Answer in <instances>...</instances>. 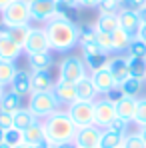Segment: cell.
Here are the masks:
<instances>
[{"instance_id":"obj_1","label":"cell","mask_w":146,"mask_h":148,"mask_svg":"<svg viewBox=\"0 0 146 148\" xmlns=\"http://www.w3.org/2000/svg\"><path fill=\"white\" fill-rule=\"evenodd\" d=\"M46 34H48V42L52 52H70L74 46H78V30L80 26L74 20L66 16H54L48 24L44 26Z\"/></svg>"},{"instance_id":"obj_2","label":"cell","mask_w":146,"mask_h":148,"mask_svg":"<svg viewBox=\"0 0 146 148\" xmlns=\"http://www.w3.org/2000/svg\"><path fill=\"white\" fill-rule=\"evenodd\" d=\"M44 128H46V140L52 142V146L74 140L78 132V126L72 122L66 110H58L52 116H48L44 120Z\"/></svg>"},{"instance_id":"obj_3","label":"cell","mask_w":146,"mask_h":148,"mask_svg":"<svg viewBox=\"0 0 146 148\" xmlns=\"http://www.w3.org/2000/svg\"><path fill=\"white\" fill-rule=\"evenodd\" d=\"M30 22V4H26L24 0H14L4 12H0V24L6 30L16 26H28Z\"/></svg>"},{"instance_id":"obj_4","label":"cell","mask_w":146,"mask_h":148,"mask_svg":"<svg viewBox=\"0 0 146 148\" xmlns=\"http://www.w3.org/2000/svg\"><path fill=\"white\" fill-rule=\"evenodd\" d=\"M28 108L32 110V114L38 118V120H46L48 116H52L54 112L60 110V102L54 96V92H36V94H30L28 98Z\"/></svg>"},{"instance_id":"obj_5","label":"cell","mask_w":146,"mask_h":148,"mask_svg":"<svg viewBox=\"0 0 146 148\" xmlns=\"http://www.w3.org/2000/svg\"><path fill=\"white\" fill-rule=\"evenodd\" d=\"M58 74H60L58 80L76 84L78 80H82V78L88 76V68H86V64H84V60H82L80 56H66V58L60 62Z\"/></svg>"},{"instance_id":"obj_6","label":"cell","mask_w":146,"mask_h":148,"mask_svg":"<svg viewBox=\"0 0 146 148\" xmlns=\"http://www.w3.org/2000/svg\"><path fill=\"white\" fill-rule=\"evenodd\" d=\"M66 112L78 128L94 124V102L90 100H76L66 108Z\"/></svg>"},{"instance_id":"obj_7","label":"cell","mask_w":146,"mask_h":148,"mask_svg":"<svg viewBox=\"0 0 146 148\" xmlns=\"http://www.w3.org/2000/svg\"><path fill=\"white\" fill-rule=\"evenodd\" d=\"M116 116H118L116 114V104L112 100H108L106 96L94 100V124L96 126H100L104 130L114 122Z\"/></svg>"},{"instance_id":"obj_8","label":"cell","mask_w":146,"mask_h":148,"mask_svg":"<svg viewBox=\"0 0 146 148\" xmlns=\"http://www.w3.org/2000/svg\"><path fill=\"white\" fill-rule=\"evenodd\" d=\"M38 52H50L48 34L42 26H32V32L24 44V54L30 56V54H38Z\"/></svg>"},{"instance_id":"obj_9","label":"cell","mask_w":146,"mask_h":148,"mask_svg":"<svg viewBox=\"0 0 146 148\" xmlns=\"http://www.w3.org/2000/svg\"><path fill=\"white\" fill-rule=\"evenodd\" d=\"M56 16V0H36L30 4V18L38 24H48Z\"/></svg>"},{"instance_id":"obj_10","label":"cell","mask_w":146,"mask_h":148,"mask_svg":"<svg viewBox=\"0 0 146 148\" xmlns=\"http://www.w3.org/2000/svg\"><path fill=\"white\" fill-rule=\"evenodd\" d=\"M22 54H24V48H22L20 44H16V42L8 36V30H6V28H2V30H0V60L16 62Z\"/></svg>"},{"instance_id":"obj_11","label":"cell","mask_w":146,"mask_h":148,"mask_svg":"<svg viewBox=\"0 0 146 148\" xmlns=\"http://www.w3.org/2000/svg\"><path fill=\"white\" fill-rule=\"evenodd\" d=\"M100 136H102V128L100 126H96V124L82 126V128H78L74 142L78 144V148H98Z\"/></svg>"},{"instance_id":"obj_12","label":"cell","mask_w":146,"mask_h":148,"mask_svg":"<svg viewBox=\"0 0 146 148\" xmlns=\"http://www.w3.org/2000/svg\"><path fill=\"white\" fill-rule=\"evenodd\" d=\"M108 58L110 56H106L104 52H100V48H98L96 44L82 48V60H84V64H86V68L90 72L100 70V68H106L108 66Z\"/></svg>"},{"instance_id":"obj_13","label":"cell","mask_w":146,"mask_h":148,"mask_svg":"<svg viewBox=\"0 0 146 148\" xmlns=\"http://www.w3.org/2000/svg\"><path fill=\"white\" fill-rule=\"evenodd\" d=\"M90 78H92V82H94V86H96L98 94L108 96L110 92H114V90L118 88V84H116L114 76H112V72H110L108 68H100V70L90 72Z\"/></svg>"},{"instance_id":"obj_14","label":"cell","mask_w":146,"mask_h":148,"mask_svg":"<svg viewBox=\"0 0 146 148\" xmlns=\"http://www.w3.org/2000/svg\"><path fill=\"white\" fill-rule=\"evenodd\" d=\"M56 80L52 78L50 70H30V90L32 94L36 92H50L54 90Z\"/></svg>"},{"instance_id":"obj_15","label":"cell","mask_w":146,"mask_h":148,"mask_svg":"<svg viewBox=\"0 0 146 148\" xmlns=\"http://www.w3.org/2000/svg\"><path fill=\"white\" fill-rule=\"evenodd\" d=\"M106 68L112 72V76H114V80H116L118 86H120L126 78H130V72H128V58H126V54H114V56H110Z\"/></svg>"},{"instance_id":"obj_16","label":"cell","mask_w":146,"mask_h":148,"mask_svg":"<svg viewBox=\"0 0 146 148\" xmlns=\"http://www.w3.org/2000/svg\"><path fill=\"white\" fill-rule=\"evenodd\" d=\"M54 96L58 98L60 104H66V106H70L72 102L78 100V94H76V84L72 82H64V80H56V84H54Z\"/></svg>"},{"instance_id":"obj_17","label":"cell","mask_w":146,"mask_h":148,"mask_svg":"<svg viewBox=\"0 0 146 148\" xmlns=\"http://www.w3.org/2000/svg\"><path fill=\"white\" fill-rule=\"evenodd\" d=\"M22 136H24V144H30V146H36L38 142L46 140L44 120H36L34 124H30L26 130H22Z\"/></svg>"},{"instance_id":"obj_18","label":"cell","mask_w":146,"mask_h":148,"mask_svg":"<svg viewBox=\"0 0 146 148\" xmlns=\"http://www.w3.org/2000/svg\"><path fill=\"white\" fill-rule=\"evenodd\" d=\"M118 22H120V28H124L126 32H130L132 36H136L138 28L142 24L140 14L138 12H130V10H120L118 12Z\"/></svg>"},{"instance_id":"obj_19","label":"cell","mask_w":146,"mask_h":148,"mask_svg":"<svg viewBox=\"0 0 146 148\" xmlns=\"http://www.w3.org/2000/svg\"><path fill=\"white\" fill-rule=\"evenodd\" d=\"M10 90L12 92H16L18 96H28L30 98V94H32V90H30V72L28 70H18V74L14 76V80H12V84H10Z\"/></svg>"},{"instance_id":"obj_20","label":"cell","mask_w":146,"mask_h":148,"mask_svg":"<svg viewBox=\"0 0 146 148\" xmlns=\"http://www.w3.org/2000/svg\"><path fill=\"white\" fill-rule=\"evenodd\" d=\"M136 36H132L130 32H126L124 28H116L112 32V48H114V54H126V50L130 46V42L134 40Z\"/></svg>"},{"instance_id":"obj_21","label":"cell","mask_w":146,"mask_h":148,"mask_svg":"<svg viewBox=\"0 0 146 148\" xmlns=\"http://www.w3.org/2000/svg\"><path fill=\"white\" fill-rule=\"evenodd\" d=\"M76 94H78V100H90V102H94L98 98V90H96V86H94V82H92V78H90V74L86 78H82V80L76 82Z\"/></svg>"},{"instance_id":"obj_22","label":"cell","mask_w":146,"mask_h":148,"mask_svg":"<svg viewBox=\"0 0 146 148\" xmlns=\"http://www.w3.org/2000/svg\"><path fill=\"white\" fill-rule=\"evenodd\" d=\"M136 104L138 98H132V96H124L122 100L116 102V114L128 120V122H134V114H136Z\"/></svg>"},{"instance_id":"obj_23","label":"cell","mask_w":146,"mask_h":148,"mask_svg":"<svg viewBox=\"0 0 146 148\" xmlns=\"http://www.w3.org/2000/svg\"><path fill=\"white\" fill-rule=\"evenodd\" d=\"M54 64V58L50 52H38V54H30L28 56V66L30 70H50Z\"/></svg>"},{"instance_id":"obj_24","label":"cell","mask_w":146,"mask_h":148,"mask_svg":"<svg viewBox=\"0 0 146 148\" xmlns=\"http://www.w3.org/2000/svg\"><path fill=\"white\" fill-rule=\"evenodd\" d=\"M20 108H22V96H18L12 90H6L2 100H0V110L2 112H8V114H14Z\"/></svg>"},{"instance_id":"obj_25","label":"cell","mask_w":146,"mask_h":148,"mask_svg":"<svg viewBox=\"0 0 146 148\" xmlns=\"http://www.w3.org/2000/svg\"><path fill=\"white\" fill-rule=\"evenodd\" d=\"M142 88H144V80H140V78H132V76L126 78L120 86H118V90H120L124 96H132V98H138L140 92H142Z\"/></svg>"},{"instance_id":"obj_26","label":"cell","mask_w":146,"mask_h":148,"mask_svg":"<svg viewBox=\"0 0 146 148\" xmlns=\"http://www.w3.org/2000/svg\"><path fill=\"white\" fill-rule=\"evenodd\" d=\"M126 134H118L110 128H104L102 130V136H100V144L98 148H122V140H124Z\"/></svg>"},{"instance_id":"obj_27","label":"cell","mask_w":146,"mask_h":148,"mask_svg":"<svg viewBox=\"0 0 146 148\" xmlns=\"http://www.w3.org/2000/svg\"><path fill=\"white\" fill-rule=\"evenodd\" d=\"M18 74L16 62H8V60H0V86H10L14 76Z\"/></svg>"},{"instance_id":"obj_28","label":"cell","mask_w":146,"mask_h":148,"mask_svg":"<svg viewBox=\"0 0 146 148\" xmlns=\"http://www.w3.org/2000/svg\"><path fill=\"white\" fill-rule=\"evenodd\" d=\"M120 26L118 22V14H100L94 22V28L100 32H114Z\"/></svg>"},{"instance_id":"obj_29","label":"cell","mask_w":146,"mask_h":148,"mask_svg":"<svg viewBox=\"0 0 146 148\" xmlns=\"http://www.w3.org/2000/svg\"><path fill=\"white\" fill-rule=\"evenodd\" d=\"M92 44H96V28H94V24L80 26V30H78V46L84 48V46H92Z\"/></svg>"},{"instance_id":"obj_30","label":"cell","mask_w":146,"mask_h":148,"mask_svg":"<svg viewBox=\"0 0 146 148\" xmlns=\"http://www.w3.org/2000/svg\"><path fill=\"white\" fill-rule=\"evenodd\" d=\"M36 120H38V118L32 114L30 108H20V110L14 112V126L20 128V130H26L30 124H34Z\"/></svg>"},{"instance_id":"obj_31","label":"cell","mask_w":146,"mask_h":148,"mask_svg":"<svg viewBox=\"0 0 146 148\" xmlns=\"http://www.w3.org/2000/svg\"><path fill=\"white\" fill-rule=\"evenodd\" d=\"M128 72H130L132 78L146 80V60H142V58H128Z\"/></svg>"},{"instance_id":"obj_32","label":"cell","mask_w":146,"mask_h":148,"mask_svg":"<svg viewBox=\"0 0 146 148\" xmlns=\"http://www.w3.org/2000/svg\"><path fill=\"white\" fill-rule=\"evenodd\" d=\"M96 46L106 56L114 54V48H112V32H100V30H96Z\"/></svg>"},{"instance_id":"obj_33","label":"cell","mask_w":146,"mask_h":148,"mask_svg":"<svg viewBox=\"0 0 146 148\" xmlns=\"http://www.w3.org/2000/svg\"><path fill=\"white\" fill-rule=\"evenodd\" d=\"M30 32H32V26H16V28H10L8 30V36L16 42V44H20L22 48H24L26 40H28V36H30Z\"/></svg>"},{"instance_id":"obj_34","label":"cell","mask_w":146,"mask_h":148,"mask_svg":"<svg viewBox=\"0 0 146 148\" xmlns=\"http://www.w3.org/2000/svg\"><path fill=\"white\" fill-rule=\"evenodd\" d=\"M4 144H8L10 148H16V146H20V144H24L22 130H20V128H16V126L8 128V130L4 132Z\"/></svg>"},{"instance_id":"obj_35","label":"cell","mask_w":146,"mask_h":148,"mask_svg":"<svg viewBox=\"0 0 146 148\" xmlns=\"http://www.w3.org/2000/svg\"><path fill=\"white\" fill-rule=\"evenodd\" d=\"M126 56L128 58H142V60H146V42L140 40V38H134L130 42L128 50H126Z\"/></svg>"},{"instance_id":"obj_36","label":"cell","mask_w":146,"mask_h":148,"mask_svg":"<svg viewBox=\"0 0 146 148\" xmlns=\"http://www.w3.org/2000/svg\"><path fill=\"white\" fill-rule=\"evenodd\" d=\"M122 148H146V138L140 132H128L122 140Z\"/></svg>"},{"instance_id":"obj_37","label":"cell","mask_w":146,"mask_h":148,"mask_svg":"<svg viewBox=\"0 0 146 148\" xmlns=\"http://www.w3.org/2000/svg\"><path fill=\"white\" fill-rule=\"evenodd\" d=\"M120 10V0H100V4H98L100 14H118Z\"/></svg>"},{"instance_id":"obj_38","label":"cell","mask_w":146,"mask_h":148,"mask_svg":"<svg viewBox=\"0 0 146 148\" xmlns=\"http://www.w3.org/2000/svg\"><path fill=\"white\" fill-rule=\"evenodd\" d=\"M120 8L130 12H142L146 8V0H120Z\"/></svg>"},{"instance_id":"obj_39","label":"cell","mask_w":146,"mask_h":148,"mask_svg":"<svg viewBox=\"0 0 146 148\" xmlns=\"http://www.w3.org/2000/svg\"><path fill=\"white\" fill-rule=\"evenodd\" d=\"M134 124L136 126H144L146 124V98H138L136 114H134Z\"/></svg>"},{"instance_id":"obj_40","label":"cell","mask_w":146,"mask_h":148,"mask_svg":"<svg viewBox=\"0 0 146 148\" xmlns=\"http://www.w3.org/2000/svg\"><path fill=\"white\" fill-rule=\"evenodd\" d=\"M128 126H130L128 120H124V118H120V116H116V118H114V122L110 124L108 128H110V130H114V132H118V134H128Z\"/></svg>"},{"instance_id":"obj_41","label":"cell","mask_w":146,"mask_h":148,"mask_svg":"<svg viewBox=\"0 0 146 148\" xmlns=\"http://www.w3.org/2000/svg\"><path fill=\"white\" fill-rule=\"evenodd\" d=\"M14 126V114H8V112H2L0 110V128L8 130Z\"/></svg>"},{"instance_id":"obj_42","label":"cell","mask_w":146,"mask_h":148,"mask_svg":"<svg viewBox=\"0 0 146 148\" xmlns=\"http://www.w3.org/2000/svg\"><path fill=\"white\" fill-rule=\"evenodd\" d=\"M58 4H62V6H66V8H78L80 6V0H56Z\"/></svg>"},{"instance_id":"obj_43","label":"cell","mask_w":146,"mask_h":148,"mask_svg":"<svg viewBox=\"0 0 146 148\" xmlns=\"http://www.w3.org/2000/svg\"><path fill=\"white\" fill-rule=\"evenodd\" d=\"M100 0H80V6L82 8H98Z\"/></svg>"},{"instance_id":"obj_44","label":"cell","mask_w":146,"mask_h":148,"mask_svg":"<svg viewBox=\"0 0 146 148\" xmlns=\"http://www.w3.org/2000/svg\"><path fill=\"white\" fill-rule=\"evenodd\" d=\"M136 38H140V40H144V42H146V24H144V22H142V24H140V28H138Z\"/></svg>"},{"instance_id":"obj_45","label":"cell","mask_w":146,"mask_h":148,"mask_svg":"<svg viewBox=\"0 0 146 148\" xmlns=\"http://www.w3.org/2000/svg\"><path fill=\"white\" fill-rule=\"evenodd\" d=\"M54 148H78V144L74 140H70V142H62V144H58V146H54Z\"/></svg>"},{"instance_id":"obj_46","label":"cell","mask_w":146,"mask_h":148,"mask_svg":"<svg viewBox=\"0 0 146 148\" xmlns=\"http://www.w3.org/2000/svg\"><path fill=\"white\" fill-rule=\"evenodd\" d=\"M12 2H14V0H0V12H4V10H6Z\"/></svg>"},{"instance_id":"obj_47","label":"cell","mask_w":146,"mask_h":148,"mask_svg":"<svg viewBox=\"0 0 146 148\" xmlns=\"http://www.w3.org/2000/svg\"><path fill=\"white\" fill-rule=\"evenodd\" d=\"M34 148H54V146H52V142H48V140H42V142H38Z\"/></svg>"},{"instance_id":"obj_48","label":"cell","mask_w":146,"mask_h":148,"mask_svg":"<svg viewBox=\"0 0 146 148\" xmlns=\"http://www.w3.org/2000/svg\"><path fill=\"white\" fill-rule=\"evenodd\" d=\"M138 14H140V20H142V22L146 24V8L142 10V12H138Z\"/></svg>"},{"instance_id":"obj_49","label":"cell","mask_w":146,"mask_h":148,"mask_svg":"<svg viewBox=\"0 0 146 148\" xmlns=\"http://www.w3.org/2000/svg\"><path fill=\"white\" fill-rule=\"evenodd\" d=\"M4 132H6V130H4V128H0V144L4 142Z\"/></svg>"},{"instance_id":"obj_50","label":"cell","mask_w":146,"mask_h":148,"mask_svg":"<svg viewBox=\"0 0 146 148\" xmlns=\"http://www.w3.org/2000/svg\"><path fill=\"white\" fill-rule=\"evenodd\" d=\"M138 132H140V134L146 138V124H144V126H140V130H138Z\"/></svg>"},{"instance_id":"obj_51","label":"cell","mask_w":146,"mask_h":148,"mask_svg":"<svg viewBox=\"0 0 146 148\" xmlns=\"http://www.w3.org/2000/svg\"><path fill=\"white\" fill-rule=\"evenodd\" d=\"M4 92H6V88H4V86H0V100H2V96H4Z\"/></svg>"},{"instance_id":"obj_52","label":"cell","mask_w":146,"mask_h":148,"mask_svg":"<svg viewBox=\"0 0 146 148\" xmlns=\"http://www.w3.org/2000/svg\"><path fill=\"white\" fill-rule=\"evenodd\" d=\"M16 148H34V146H30V144H20V146H16Z\"/></svg>"},{"instance_id":"obj_53","label":"cell","mask_w":146,"mask_h":148,"mask_svg":"<svg viewBox=\"0 0 146 148\" xmlns=\"http://www.w3.org/2000/svg\"><path fill=\"white\" fill-rule=\"evenodd\" d=\"M0 148H10V146H8V144H4V142H2V144H0Z\"/></svg>"},{"instance_id":"obj_54","label":"cell","mask_w":146,"mask_h":148,"mask_svg":"<svg viewBox=\"0 0 146 148\" xmlns=\"http://www.w3.org/2000/svg\"><path fill=\"white\" fill-rule=\"evenodd\" d=\"M26 4H32V2H36V0H24Z\"/></svg>"}]
</instances>
